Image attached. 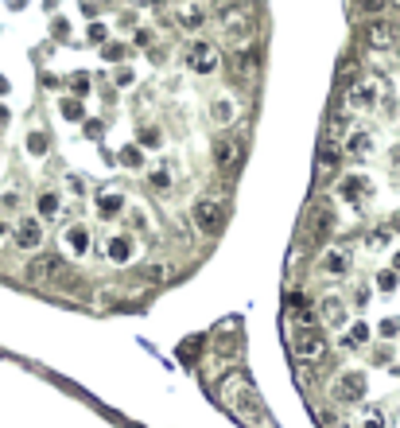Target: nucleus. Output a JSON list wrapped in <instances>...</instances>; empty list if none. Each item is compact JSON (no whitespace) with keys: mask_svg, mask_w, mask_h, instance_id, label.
Listing matches in <instances>:
<instances>
[{"mask_svg":"<svg viewBox=\"0 0 400 428\" xmlns=\"http://www.w3.org/2000/svg\"><path fill=\"white\" fill-rule=\"evenodd\" d=\"M218 394H222V401L237 413V420H241L245 428H272V417H268L265 401L257 397V389H253V382H249L245 370L225 374L222 386H218Z\"/></svg>","mask_w":400,"mask_h":428,"instance_id":"nucleus-1","label":"nucleus"},{"mask_svg":"<svg viewBox=\"0 0 400 428\" xmlns=\"http://www.w3.org/2000/svg\"><path fill=\"white\" fill-rule=\"evenodd\" d=\"M222 39L229 43L234 51L253 47V39H257V16H253V12H245V8L225 12V20H222Z\"/></svg>","mask_w":400,"mask_h":428,"instance_id":"nucleus-2","label":"nucleus"},{"mask_svg":"<svg viewBox=\"0 0 400 428\" xmlns=\"http://www.w3.org/2000/svg\"><path fill=\"white\" fill-rule=\"evenodd\" d=\"M292 351L300 362H323L326 358L323 331H315V323H295L292 328Z\"/></svg>","mask_w":400,"mask_h":428,"instance_id":"nucleus-3","label":"nucleus"},{"mask_svg":"<svg viewBox=\"0 0 400 428\" xmlns=\"http://www.w3.org/2000/svg\"><path fill=\"white\" fill-rule=\"evenodd\" d=\"M191 219H194V226H199L206 238L222 234V226H225V202L214 199V195H202V199L191 207Z\"/></svg>","mask_w":400,"mask_h":428,"instance_id":"nucleus-4","label":"nucleus"},{"mask_svg":"<svg viewBox=\"0 0 400 428\" xmlns=\"http://www.w3.org/2000/svg\"><path fill=\"white\" fill-rule=\"evenodd\" d=\"M214 164L225 176H237L245 164V141L241 136H218L214 141Z\"/></svg>","mask_w":400,"mask_h":428,"instance_id":"nucleus-5","label":"nucleus"},{"mask_svg":"<svg viewBox=\"0 0 400 428\" xmlns=\"http://www.w3.org/2000/svg\"><path fill=\"white\" fill-rule=\"evenodd\" d=\"M187 67L194 70V74H214L218 70V63H222V55H218V47L210 39H194L191 47H187Z\"/></svg>","mask_w":400,"mask_h":428,"instance_id":"nucleus-6","label":"nucleus"},{"mask_svg":"<svg viewBox=\"0 0 400 428\" xmlns=\"http://www.w3.org/2000/svg\"><path fill=\"white\" fill-rule=\"evenodd\" d=\"M206 113H210V121H214L218 129H225V125H234L245 110H241V101H237L234 93H214L210 105H206Z\"/></svg>","mask_w":400,"mask_h":428,"instance_id":"nucleus-7","label":"nucleus"},{"mask_svg":"<svg viewBox=\"0 0 400 428\" xmlns=\"http://www.w3.org/2000/svg\"><path fill=\"white\" fill-rule=\"evenodd\" d=\"M377 105V82L373 78H354L346 86V110H373Z\"/></svg>","mask_w":400,"mask_h":428,"instance_id":"nucleus-8","label":"nucleus"},{"mask_svg":"<svg viewBox=\"0 0 400 428\" xmlns=\"http://www.w3.org/2000/svg\"><path fill=\"white\" fill-rule=\"evenodd\" d=\"M55 273H59V261L51 257V253H35V257H27V265H24L27 285H47V280H55Z\"/></svg>","mask_w":400,"mask_h":428,"instance_id":"nucleus-9","label":"nucleus"},{"mask_svg":"<svg viewBox=\"0 0 400 428\" xmlns=\"http://www.w3.org/2000/svg\"><path fill=\"white\" fill-rule=\"evenodd\" d=\"M175 24L179 32H202L206 27V8L194 4V0H183V4H175Z\"/></svg>","mask_w":400,"mask_h":428,"instance_id":"nucleus-10","label":"nucleus"},{"mask_svg":"<svg viewBox=\"0 0 400 428\" xmlns=\"http://www.w3.org/2000/svg\"><path fill=\"white\" fill-rule=\"evenodd\" d=\"M105 257L113 261V265H128V261H136V234H113L105 245Z\"/></svg>","mask_w":400,"mask_h":428,"instance_id":"nucleus-11","label":"nucleus"},{"mask_svg":"<svg viewBox=\"0 0 400 428\" xmlns=\"http://www.w3.org/2000/svg\"><path fill=\"white\" fill-rule=\"evenodd\" d=\"M12 234H16V245H20V249H32V253H35V249L43 245V222L27 214V219L16 222V230H12Z\"/></svg>","mask_w":400,"mask_h":428,"instance_id":"nucleus-12","label":"nucleus"},{"mask_svg":"<svg viewBox=\"0 0 400 428\" xmlns=\"http://www.w3.org/2000/svg\"><path fill=\"white\" fill-rule=\"evenodd\" d=\"M350 249H346V245H331V249L323 253V257H319V269L323 273H331V277H346V273H350Z\"/></svg>","mask_w":400,"mask_h":428,"instance_id":"nucleus-13","label":"nucleus"},{"mask_svg":"<svg viewBox=\"0 0 400 428\" xmlns=\"http://www.w3.org/2000/svg\"><path fill=\"white\" fill-rule=\"evenodd\" d=\"M338 160H342L338 144H334V141H323V148H319V156H315V179H319V183H326V179L338 171Z\"/></svg>","mask_w":400,"mask_h":428,"instance_id":"nucleus-14","label":"nucleus"},{"mask_svg":"<svg viewBox=\"0 0 400 428\" xmlns=\"http://www.w3.org/2000/svg\"><path fill=\"white\" fill-rule=\"evenodd\" d=\"M396 35L400 32L389 24V20H369V27H366V43L373 51H389L392 43H396Z\"/></svg>","mask_w":400,"mask_h":428,"instance_id":"nucleus-15","label":"nucleus"},{"mask_svg":"<svg viewBox=\"0 0 400 428\" xmlns=\"http://www.w3.org/2000/svg\"><path fill=\"white\" fill-rule=\"evenodd\" d=\"M361 394H366V378H361L358 370H350V374H342L334 382V397L338 401H361Z\"/></svg>","mask_w":400,"mask_h":428,"instance_id":"nucleus-16","label":"nucleus"},{"mask_svg":"<svg viewBox=\"0 0 400 428\" xmlns=\"http://www.w3.org/2000/svg\"><path fill=\"white\" fill-rule=\"evenodd\" d=\"M319 319H323L326 328H342V323H346V300H342V296H323V300H319Z\"/></svg>","mask_w":400,"mask_h":428,"instance_id":"nucleus-17","label":"nucleus"},{"mask_svg":"<svg viewBox=\"0 0 400 428\" xmlns=\"http://www.w3.org/2000/svg\"><path fill=\"white\" fill-rule=\"evenodd\" d=\"M62 249L74 253V257H86V253H90V230H86L82 222L67 226V230H62Z\"/></svg>","mask_w":400,"mask_h":428,"instance_id":"nucleus-18","label":"nucleus"},{"mask_svg":"<svg viewBox=\"0 0 400 428\" xmlns=\"http://www.w3.org/2000/svg\"><path fill=\"white\" fill-rule=\"evenodd\" d=\"M257 70H260V55H257V51H253V47L234 51V74L241 78V82H253Z\"/></svg>","mask_w":400,"mask_h":428,"instance_id":"nucleus-19","label":"nucleus"},{"mask_svg":"<svg viewBox=\"0 0 400 428\" xmlns=\"http://www.w3.org/2000/svg\"><path fill=\"white\" fill-rule=\"evenodd\" d=\"M121 210H125V195L121 191H113V187H109V191H101L98 195V219H117Z\"/></svg>","mask_w":400,"mask_h":428,"instance_id":"nucleus-20","label":"nucleus"},{"mask_svg":"<svg viewBox=\"0 0 400 428\" xmlns=\"http://www.w3.org/2000/svg\"><path fill=\"white\" fill-rule=\"evenodd\" d=\"M311 230H315V238L323 242V238L334 234V207H326V202H319L315 214H311Z\"/></svg>","mask_w":400,"mask_h":428,"instance_id":"nucleus-21","label":"nucleus"},{"mask_svg":"<svg viewBox=\"0 0 400 428\" xmlns=\"http://www.w3.org/2000/svg\"><path fill=\"white\" fill-rule=\"evenodd\" d=\"M373 152V133L369 129H354L350 136H346V156H369Z\"/></svg>","mask_w":400,"mask_h":428,"instance_id":"nucleus-22","label":"nucleus"},{"mask_svg":"<svg viewBox=\"0 0 400 428\" xmlns=\"http://www.w3.org/2000/svg\"><path fill=\"white\" fill-rule=\"evenodd\" d=\"M148 183L156 187V191H171V187H175V168H171V164H159V168H152V171H148Z\"/></svg>","mask_w":400,"mask_h":428,"instance_id":"nucleus-23","label":"nucleus"},{"mask_svg":"<svg viewBox=\"0 0 400 428\" xmlns=\"http://www.w3.org/2000/svg\"><path fill=\"white\" fill-rule=\"evenodd\" d=\"M338 195L346 202H358L361 195H366V179H361V176H346V179H342V187H338Z\"/></svg>","mask_w":400,"mask_h":428,"instance_id":"nucleus-24","label":"nucleus"},{"mask_svg":"<svg viewBox=\"0 0 400 428\" xmlns=\"http://www.w3.org/2000/svg\"><path fill=\"white\" fill-rule=\"evenodd\" d=\"M51 152V141H47V133L43 129H32L27 133V156H35V160H43Z\"/></svg>","mask_w":400,"mask_h":428,"instance_id":"nucleus-25","label":"nucleus"},{"mask_svg":"<svg viewBox=\"0 0 400 428\" xmlns=\"http://www.w3.org/2000/svg\"><path fill=\"white\" fill-rule=\"evenodd\" d=\"M35 207H39V219H55V214H59V195L55 191H39Z\"/></svg>","mask_w":400,"mask_h":428,"instance_id":"nucleus-26","label":"nucleus"},{"mask_svg":"<svg viewBox=\"0 0 400 428\" xmlns=\"http://www.w3.org/2000/svg\"><path fill=\"white\" fill-rule=\"evenodd\" d=\"M389 4H392V0H358V12H361V16H369V20H381Z\"/></svg>","mask_w":400,"mask_h":428,"instance_id":"nucleus-27","label":"nucleus"},{"mask_svg":"<svg viewBox=\"0 0 400 428\" xmlns=\"http://www.w3.org/2000/svg\"><path fill=\"white\" fill-rule=\"evenodd\" d=\"M342 343H346V346H366L369 343V328H366V323H354V328L342 335Z\"/></svg>","mask_w":400,"mask_h":428,"instance_id":"nucleus-28","label":"nucleus"},{"mask_svg":"<svg viewBox=\"0 0 400 428\" xmlns=\"http://www.w3.org/2000/svg\"><path fill=\"white\" fill-rule=\"evenodd\" d=\"M136 144H144V148H159V144H164V133H159L156 125H144L140 136H136Z\"/></svg>","mask_w":400,"mask_h":428,"instance_id":"nucleus-29","label":"nucleus"},{"mask_svg":"<svg viewBox=\"0 0 400 428\" xmlns=\"http://www.w3.org/2000/svg\"><path fill=\"white\" fill-rule=\"evenodd\" d=\"M346 129H350V113H334V117H331V125H326V133H331V136H326V141H334V136H342V133H346Z\"/></svg>","mask_w":400,"mask_h":428,"instance_id":"nucleus-30","label":"nucleus"},{"mask_svg":"<svg viewBox=\"0 0 400 428\" xmlns=\"http://www.w3.org/2000/svg\"><path fill=\"white\" fill-rule=\"evenodd\" d=\"M59 110H62V117H67V121H82V101H78V98H62Z\"/></svg>","mask_w":400,"mask_h":428,"instance_id":"nucleus-31","label":"nucleus"},{"mask_svg":"<svg viewBox=\"0 0 400 428\" xmlns=\"http://www.w3.org/2000/svg\"><path fill=\"white\" fill-rule=\"evenodd\" d=\"M354 428H385V417H381L377 409H366V413L358 417V424H354Z\"/></svg>","mask_w":400,"mask_h":428,"instance_id":"nucleus-32","label":"nucleus"},{"mask_svg":"<svg viewBox=\"0 0 400 428\" xmlns=\"http://www.w3.org/2000/svg\"><path fill=\"white\" fill-rule=\"evenodd\" d=\"M121 164H125V168H140V164H144L140 148H136V144H128V148H121Z\"/></svg>","mask_w":400,"mask_h":428,"instance_id":"nucleus-33","label":"nucleus"},{"mask_svg":"<svg viewBox=\"0 0 400 428\" xmlns=\"http://www.w3.org/2000/svg\"><path fill=\"white\" fill-rule=\"evenodd\" d=\"M55 285H59V288H74V285H78V273H74V269H62V265H59V273H55Z\"/></svg>","mask_w":400,"mask_h":428,"instance_id":"nucleus-34","label":"nucleus"},{"mask_svg":"<svg viewBox=\"0 0 400 428\" xmlns=\"http://www.w3.org/2000/svg\"><path fill=\"white\" fill-rule=\"evenodd\" d=\"M70 90H74L78 98H82V93H90V78H86V74H74V78H70Z\"/></svg>","mask_w":400,"mask_h":428,"instance_id":"nucleus-35","label":"nucleus"},{"mask_svg":"<svg viewBox=\"0 0 400 428\" xmlns=\"http://www.w3.org/2000/svg\"><path fill=\"white\" fill-rule=\"evenodd\" d=\"M385 245H389V234H385V230H373V234H369V249H385Z\"/></svg>","mask_w":400,"mask_h":428,"instance_id":"nucleus-36","label":"nucleus"},{"mask_svg":"<svg viewBox=\"0 0 400 428\" xmlns=\"http://www.w3.org/2000/svg\"><path fill=\"white\" fill-rule=\"evenodd\" d=\"M377 288L392 292V288H396V273H381V277H377Z\"/></svg>","mask_w":400,"mask_h":428,"instance_id":"nucleus-37","label":"nucleus"},{"mask_svg":"<svg viewBox=\"0 0 400 428\" xmlns=\"http://www.w3.org/2000/svg\"><path fill=\"white\" fill-rule=\"evenodd\" d=\"M396 331H400L396 319H385V323H381V335H385V339H396Z\"/></svg>","mask_w":400,"mask_h":428,"instance_id":"nucleus-38","label":"nucleus"},{"mask_svg":"<svg viewBox=\"0 0 400 428\" xmlns=\"http://www.w3.org/2000/svg\"><path fill=\"white\" fill-rule=\"evenodd\" d=\"M136 82V74H133V67H125V70H117V86H133Z\"/></svg>","mask_w":400,"mask_h":428,"instance_id":"nucleus-39","label":"nucleus"},{"mask_svg":"<svg viewBox=\"0 0 400 428\" xmlns=\"http://www.w3.org/2000/svg\"><path fill=\"white\" fill-rule=\"evenodd\" d=\"M105 55H109V59H121V55H125V47H121V43H113V47H105Z\"/></svg>","mask_w":400,"mask_h":428,"instance_id":"nucleus-40","label":"nucleus"},{"mask_svg":"<svg viewBox=\"0 0 400 428\" xmlns=\"http://www.w3.org/2000/svg\"><path fill=\"white\" fill-rule=\"evenodd\" d=\"M4 238H12V226L4 219H0V242H4Z\"/></svg>","mask_w":400,"mask_h":428,"instance_id":"nucleus-41","label":"nucleus"},{"mask_svg":"<svg viewBox=\"0 0 400 428\" xmlns=\"http://www.w3.org/2000/svg\"><path fill=\"white\" fill-rule=\"evenodd\" d=\"M140 4H144V8H164L167 0H140Z\"/></svg>","mask_w":400,"mask_h":428,"instance_id":"nucleus-42","label":"nucleus"},{"mask_svg":"<svg viewBox=\"0 0 400 428\" xmlns=\"http://www.w3.org/2000/svg\"><path fill=\"white\" fill-rule=\"evenodd\" d=\"M0 125H8V105H0Z\"/></svg>","mask_w":400,"mask_h":428,"instance_id":"nucleus-43","label":"nucleus"},{"mask_svg":"<svg viewBox=\"0 0 400 428\" xmlns=\"http://www.w3.org/2000/svg\"><path fill=\"white\" fill-rule=\"evenodd\" d=\"M392 269H396V273H400V253H396V257H392Z\"/></svg>","mask_w":400,"mask_h":428,"instance_id":"nucleus-44","label":"nucleus"},{"mask_svg":"<svg viewBox=\"0 0 400 428\" xmlns=\"http://www.w3.org/2000/svg\"><path fill=\"white\" fill-rule=\"evenodd\" d=\"M4 90H8V82H4V78H0V93H4Z\"/></svg>","mask_w":400,"mask_h":428,"instance_id":"nucleus-45","label":"nucleus"},{"mask_svg":"<svg viewBox=\"0 0 400 428\" xmlns=\"http://www.w3.org/2000/svg\"><path fill=\"white\" fill-rule=\"evenodd\" d=\"M392 226H396V230H400V214H396V219H392Z\"/></svg>","mask_w":400,"mask_h":428,"instance_id":"nucleus-46","label":"nucleus"},{"mask_svg":"<svg viewBox=\"0 0 400 428\" xmlns=\"http://www.w3.org/2000/svg\"><path fill=\"white\" fill-rule=\"evenodd\" d=\"M392 4H396V8H400V0H392Z\"/></svg>","mask_w":400,"mask_h":428,"instance_id":"nucleus-47","label":"nucleus"}]
</instances>
